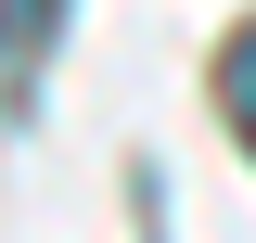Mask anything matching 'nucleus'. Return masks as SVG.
Instances as JSON below:
<instances>
[{"label":"nucleus","mask_w":256,"mask_h":243,"mask_svg":"<svg viewBox=\"0 0 256 243\" xmlns=\"http://www.w3.org/2000/svg\"><path fill=\"white\" fill-rule=\"evenodd\" d=\"M218 102H230V128H244V141H256V26L230 38V64H218Z\"/></svg>","instance_id":"nucleus-1"}]
</instances>
